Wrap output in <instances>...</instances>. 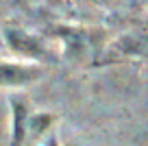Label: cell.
Listing matches in <instances>:
<instances>
[{
  "instance_id": "1",
  "label": "cell",
  "mask_w": 148,
  "mask_h": 146,
  "mask_svg": "<svg viewBox=\"0 0 148 146\" xmlns=\"http://www.w3.org/2000/svg\"><path fill=\"white\" fill-rule=\"evenodd\" d=\"M44 74L39 65L15 63V61H0V87H24L37 81Z\"/></svg>"
},
{
  "instance_id": "2",
  "label": "cell",
  "mask_w": 148,
  "mask_h": 146,
  "mask_svg": "<svg viewBox=\"0 0 148 146\" xmlns=\"http://www.w3.org/2000/svg\"><path fill=\"white\" fill-rule=\"evenodd\" d=\"M7 44L11 46V50L18 52L22 57H28V59H39L44 57V46L42 41H37L33 35L20 31V28H7L5 31Z\"/></svg>"
},
{
  "instance_id": "3",
  "label": "cell",
  "mask_w": 148,
  "mask_h": 146,
  "mask_svg": "<svg viewBox=\"0 0 148 146\" xmlns=\"http://www.w3.org/2000/svg\"><path fill=\"white\" fill-rule=\"evenodd\" d=\"M11 146H22L28 131V107L22 98H11Z\"/></svg>"
},
{
  "instance_id": "4",
  "label": "cell",
  "mask_w": 148,
  "mask_h": 146,
  "mask_svg": "<svg viewBox=\"0 0 148 146\" xmlns=\"http://www.w3.org/2000/svg\"><path fill=\"white\" fill-rule=\"evenodd\" d=\"M120 50L133 57H148V37L146 35H129L120 39Z\"/></svg>"
},
{
  "instance_id": "5",
  "label": "cell",
  "mask_w": 148,
  "mask_h": 146,
  "mask_svg": "<svg viewBox=\"0 0 148 146\" xmlns=\"http://www.w3.org/2000/svg\"><path fill=\"white\" fill-rule=\"evenodd\" d=\"M52 116L50 114H35L31 120H28V129H31L35 135H39V133H44L46 129H50V124H52Z\"/></svg>"
},
{
  "instance_id": "6",
  "label": "cell",
  "mask_w": 148,
  "mask_h": 146,
  "mask_svg": "<svg viewBox=\"0 0 148 146\" xmlns=\"http://www.w3.org/2000/svg\"><path fill=\"white\" fill-rule=\"evenodd\" d=\"M46 146H59V144H57V137H50V140H48V144Z\"/></svg>"
}]
</instances>
